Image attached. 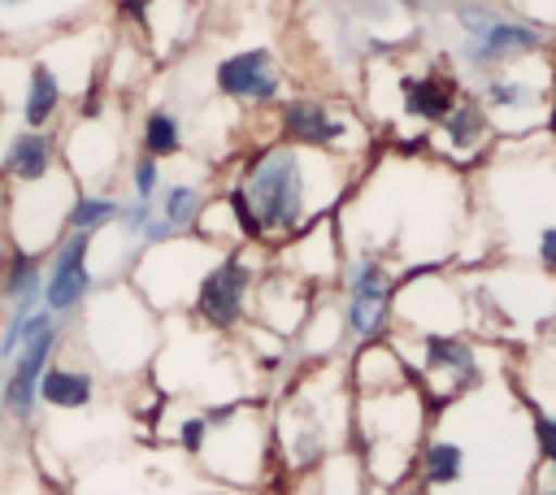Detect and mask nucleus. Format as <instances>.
<instances>
[{
    "label": "nucleus",
    "instance_id": "f257e3e1",
    "mask_svg": "<svg viewBox=\"0 0 556 495\" xmlns=\"http://www.w3.org/2000/svg\"><path fill=\"white\" fill-rule=\"evenodd\" d=\"M352 156L330 148H308L291 139H274L256 148L235 182L226 187V204L252 243H287L348 200L352 187Z\"/></svg>",
    "mask_w": 556,
    "mask_h": 495
},
{
    "label": "nucleus",
    "instance_id": "f03ea898",
    "mask_svg": "<svg viewBox=\"0 0 556 495\" xmlns=\"http://www.w3.org/2000/svg\"><path fill=\"white\" fill-rule=\"evenodd\" d=\"M83 339L91 347V360L109 373H135L156 356L161 330L156 313L143 304V295L130 282H109L104 291H91L78 308Z\"/></svg>",
    "mask_w": 556,
    "mask_h": 495
},
{
    "label": "nucleus",
    "instance_id": "7ed1b4c3",
    "mask_svg": "<svg viewBox=\"0 0 556 495\" xmlns=\"http://www.w3.org/2000/svg\"><path fill=\"white\" fill-rule=\"evenodd\" d=\"M452 17L465 35L456 48V61L478 78L547 48V30L526 22L521 13H513L504 0H456Z\"/></svg>",
    "mask_w": 556,
    "mask_h": 495
},
{
    "label": "nucleus",
    "instance_id": "20e7f679",
    "mask_svg": "<svg viewBox=\"0 0 556 495\" xmlns=\"http://www.w3.org/2000/svg\"><path fill=\"white\" fill-rule=\"evenodd\" d=\"M222 256V248H213L200 234H174L165 243H152L135 256L130 265V287L143 295V304L152 313H174L187 308L195 295L200 274Z\"/></svg>",
    "mask_w": 556,
    "mask_h": 495
},
{
    "label": "nucleus",
    "instance_id": "39448f33",
    "mask_svg": "<svg viewBox=\"0 0 556 495\" xmlns=\"http://www.w3.org/2000/svg\"><path fill=\"white\" fill-rule=\"evenodd\" d=\"M521 65H530V56L508 61V65L482 74L478 104H482L491 130L530 135V130L552 126V69H556V65L543 61L539 74H526Z\"/></svg>",
    "mask_w": 556,
    "mask_h": 495
},
{
    "label": "nucleus",
    "instance_id": "423d86ee",
    "mask_svg": "<svg viewBox=\"0 0 556 495\" xmlns=\"http://www.w3.org/2000/svg\"><path fill=\"white\" fill-rule=\"evenodd\" d=\"M78 182L56 165L39 182L4 187V239L13 248H26L35 256H48V248L65 234V208L74 200Z\"/></svg>",
    "mask_w": 556,
    "mask_h": 495
},
{
    "label": "nucleus",
    "instance_id": "0eeeda50",
    "mask_svg": "<svg viewBox=\"0 0 556 495\" xmlns=\"http://www.w3.org/2000/svg\"><path fill=\"white\" fill-rule=\"evenodd\" d=\"M408 369V382L421 391V399H430L434 408L456 404L460 395H469L482 382V360L473 352L469 339H460L456 330H439V334H417V356H400Z\"/></svg>",
    "mask_w": 556,
    "mask_h": 495
},
{
    "label": "nucleus",
    "instance_id": "6e6552de",
    "mask_svg": "<svg viewBox=\"0 0 556 495\" xmlns=\"http://www.w3.org/2000/svg\"><path fill=\"white\" fill-rule=\"evenodd\" d=\"M339 282H343V308H339L343 313V339H352V343L387 339L391 291H395L391 265L374 252H343Z\"/></svg>",
    "mask_w": 556,
    "mask_h": 495
},
{
    "label": "nucleus",
    "instance_id": "1a4fd4ad",
    "mask_svg": "<svg viewBox=\"0 0 556 495\" xmlns=\"http://www.w3.org/2000/svg\"><path fill=\"white\" fill-rule=\"evenodd\" d=\"M252 287H256V269L248 265V256L239 248H226L195 282V295H191V317L213 330V334H230L235 326L248 321V308H252Z\"/></svg>",
    "mask_w": 556,
    "mask_h": 495
},
{
    "label": "nucleus",
    "instance_id": "9d476101",
    "mask_svg": "<svg viewBox=\"0 0 556 495\" xmlns=\"http://www.w3.org/2000/svg\"><path fill=\"white\" fill-rule=\"evenodd\" d=\"M56 143H61L65 174L87 191H104V182L122 165V126L113 122L109 109H100L91 117H74L65 126V135H56Z\"/></svg>",
    "mask_w": 556,
    "mask_h": 495
},
{
    "label": "nucleus",
    "instance_id": "9b49d317",
    "mask_svg": "<svg viewBox=\"0 0 556 495\" xmlns=\"http://www.w3.org/2000/svg\"><path fill=\"white\" fill-rule=\"evenodd\" d=\"M278 130L282 139L291 143H308V148H330V152H343V156H356L361 148H369V135L365 126L334 109L330 100L321 96H295V100H282L278 104Z\"/></svg>",
    "mask_w": 556,
    "mask_h": 495
},
{
    "label": "nucleus",
    "instance_id": "f8f14e48",
    "mask_svg": "<svg viewBox=\"0 0 556 495\" xmlns=\"http://www.w3.org/2000/svg\"><path fill=\"white\" fill-rule=\"evenodd\" d=\"M96 291V269H91V234L65 230L48 256H43V308L56 321H74L78 308L87 304V295Z\"/></svg>",
    "mask_w": 556,
    "mask_h": 495
},
{
    "label": "nucleus",
    "instance_id": "ddd939ff",
    "mask_svg": "<svg viewBox=\"0 0 556 495\" xmlns=\"http://www.w3.org/2000/svg\"><path fill=\"white\" fill-rule=\"evenodd\" d=\"M65 321H48L30 343H22L9 360V373L0 382V417L13 426H35L39 417V373L48 369L52 356H61L65 347Z\"/></svg>",
    "mask_w": 556,
    "mask_h": 495
},
{
    "label": "nucleus",
    "instance_id": "4468645a",
    "mask_svg": "<svg viewBox=\"0 0 556 495\" xmlns=\"http://www.w3.org/2000/svg\"><path fill=\"white\" fill-rule=\"evenodd\" d=\"M96 0H0V48H35L48 35L87 22Z\"/></svg>",
    "mask_w": 556,
    "mask_h": 495
},
{
    "label": "nucleus",
    "instance_id": "2eb2a0df",
    "mask_svg": "<svg viewBox=\"0 0 556 495\" xmlns=\"http://www.w3.org/2000/svg\"><path fill=\"white\" fill-rule=\"evenodd\" d=\"M213 87L222 100H235V104H278L282 69L269 48H239L213 65Z\"/></svg>",
    "mask_w": 556,
    "mask_h": 495
},
{
    "label": "nucleus",
    "instance_id": "dca6fc26",
    "mask_svg": "<svg viewBox=\"0 0 556 495\" xmlns=\"http://www.w3.org/2000/svg\"><path fill=\"white\" fill-rule=\"evenodd\" d=\"M56 165H61L56 130H30V126H22L13 117L0 126V182L4 187L39 182Z\"/></svg>",
    "mask_w": 556,
    "mask_h": 495
},
{
    "label": "nucleus",
    "instance_id": "f3484780",
    "mask_svg": "<svg viewBox=\"0 0 556 495\" xmlns=\"http://www.w3.org/2000/svg\"><path fill=\"white\" fill-rule=\"evenodd\" d=\"M96 395H100V378H96L91 365L52 356L48 369L39 373V408H52V412H83V408L96 404Z\"/></svg>",
    "mask_w": 556,
    "mask_h": 495
},
{
    "label": "nucleus",
    "instance_id": "a211bd4d",
    "mask_svg": "<svg viewBox=\"0 0 556 495\" xmlns=\"http://www.w3.org/2000/svg\"><path fill=\"white\" fill-rule=\"evenodd\" d=\"M395 96H400V113H404L408 122L434 126V122L460 100V87H456V78L426 69V74H400V78H395Z\"/></svg>",
    "mask_w": 556,
    "mask_h": 495
},
{
    "label": "nucleus",
    "instance_id": "6ab92c4d",
    "mask_svg": "<svg viewBox=\"0 0 556 495\" xmlns=\"http://www.w3.org/2000/svg\"><path fill=\"white\" fill-rule=\"evenodd\" d=\"M39 300H43V256L9 243L0 256V308L35 313V308H43Z\"/></svg>",
    "mask_w": 556,
    "mask_h": 495
},
{
    "label": "nucleus",
    "instance_id": "aec40b11",
    "mask_svg": "<svg viewBox=\"0 0 556 495\" xmlns=\"http://www.w3.org/2000/svg\"><path fill=\"white\" fill-rule=\"evenodd\" d=\"M491 122L482 113L478 100H456L439 122H434V143L447 156H482V148L491 143Z\"/></svg>",
    "mask_w": 556,
    "mask_h": 495
},
{
    "label": "nucleus",
    "instance_id": "412c9836",
    "mask_svg": "<svg viewBox=\"0 0 556 495\" xmlns=\"http://www.w3.org/2000/svg\"><path fill=\"white\" fill-rule=\"evenodd\" d=\"M187 148V135H182V117L165 104H152L143 117H139V152L156 156V161H169V156H182Z\"/></svg>",
    "mask_w": 556,
    "mask_h": 495
},
{
    "label": "nucleus",
    "instance_id": "4be33fe9",
    "mask_svg": "<svg viewBox=\"0 0 556 495\" xmlns=\"http://www.w3.org/2000/svg\"><path fill=\"white\" fill-rule=\"evenodd\" d=\"M204 187L200 182H161V191H156V217L169 226V234H191V226H195V217H200V208H204Z\"/></svg>",
    "mask_w": 556,
    "mask_h": 495
},
{
    "label": "nucleus",
    "instance_id": "5701e85b",
    "mask_svg": "<svg viewBox=\"0 0 556 495\" xmlns=\"http://www.w3.org/2000/svg\"><path fill=\"white\" fill-rule=\"evenodd\" d=\"M117 217V195L113 191H87L78 187L70 208H65V230H78V234H100L109 230Z\"/></svg>",
    "mask_w": 556,
    "mask_h": 495
},
{
    "label": "nucleus",
    "instance_id": "b1692460",
    "mask_svg": "<svg viewBox=\"0 0 556 495\" xmlns=\"http://www.w3.org/2000/svg\"><path fill=\"white\" fill-rule=\"evenodd\" d=\"M465 443L460 439H430L421 447V482L426 486H456L465 478Z\"/></svg>",
    "mask_w": 556,
    "mask_h": 495
},
{
    "label": "nucleus",
    "instance_id": "393cba45",
    "mask_svg": "<svg viewBox=\"0 0 556 495\" xmlns=\"http://www.w3.org/2000/svg\"><path fill=\"white\" fill-rule=\"evenodd\" d=\"M165 161H156V156H148V152H135L130 156V165H126V182H130V195L135 200H156V191H161V182H165V169H161Z\"/></svg>",
    "mask_w": 556,
    "mask_h": 495
},
{
    "label": "nucleus",
    "instance_id": "a878e982",
    "mask_svg": "<svg viewBox=\"0 0 556 495\" xmlns=\"http://www.w3.org/2000/svg\"><path fill=\"white\" fill-rule=\"evenodd\" d=\"M204 439H208V412H204V408H200V412H182V417L174 421V443H178L187 456H200Z\"/></svg>",
    "mask_w": 556,
    "mask_h": 495
},
{
    "label": "nucleus",
    "instance_id": "bb28decb",
    "mask_svg": "<svg viewBox=\"0 0 556 495\" xmlns=\"http://www.w3.org/2000/svg\"><path fill=\"white\" fill-rule=\"evenodd\" d=\"M534 443H539V456L556 469V412H539L534 408Z\"/></svg>",
    "mask_w": 556,
    "mask_h": 495
},
{
    "label": "nucleus",
    "instance_id": "cd10ccee",
    "mask_svg": "<svg viewBox=\"0 0 556 495\" xmlns=\"http://www.w3.org/2000/svg\"><path fill=\"white\" fill-rule=\"evenodd\" d=\"M517 4V13L526 17V22H534V26H556V0H513Z\"/></svg>",
    "mask_w": 556,
    "mask_h": 495
},
{
    "label": "nucleus",
    "instance_id": "c85d7f7f",
    "mask_svg": "<svg viewBox=\"0 0 556 495\" xmlns=\"http://www.w3.org/2000/svg\"><path fill=\"white\" fill-rule=\"evenodd\" d=\"M534 256H539V265H543V269H552V274H556V221H547V226L534 234Z\"/></svg>",
    "mask_w": 556,
    "mask_h": 495
},
{
    "label": "nucleus",
    "instance_id": "c756f323",
    "mask_svg": "<svg viewBox=\"0 0 556 495\" xmlns=\"http://www.w3.org/2000/svg\"><path fill=\"white\" fill-rule=\"evenodd\" d=\"M148 9H152V0H113V13H117L122 22H130V26H143Z\"/></svg>",
    "mask_w": 556,
    "mask_h": 495
},
{
    "label": "nucleus",
    "instance_id": "7c9ffc66",
    "mask_svg": "<svg viewBox=\"0 0 556 495\" xmlns=\"http://www.w3.org/2000/svg\"><path fill=\"white\" fill-rule=\"evenodd\" d=\"M391 4H400L404 13H421V4H426V0H391Z\"/></svg>",
    "mask_w": 556,
    "mask_h": 495
},
{
    "label": "nucleus",
    "instance_id": "2f4dec72",
    "mask_svg": "<svg viewBox=\"0 0 556 495\" xmlns=\"http://www.w3.org/2000/svg\"><path fill=\"white\" fill-rule=\"evenodd\" d=\"M4 248H9V239H4V213H0V256H4Z\"/></svg>",
    "mask_w": 556,
    "mask_h": 495
},
{
    "label": "nucleus",
    "instance_id": "473e14b6",
    "mask_svg": "<svg viewBox=\"0 0 556 495\" xmlns=\"http://www.w3.org/2000/svg\"><path fill=\"white\" fill-rule=\"evenodd\" d=\"M539 495H556V486H547V491H539Z\"/></svg>",
    "mask_w": 556,
    "mask_h": 495
}]
</instances>
